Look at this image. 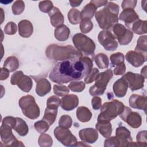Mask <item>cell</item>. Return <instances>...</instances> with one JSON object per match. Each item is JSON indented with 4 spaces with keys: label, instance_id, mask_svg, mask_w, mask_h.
I'll return each mask as SVG.
<instances>
[{
    "label": "cell",
    "instance_id": "49",
    "mask_svg": "<svg viewBox=\"0 0 147 147\" xmlns=\"http://www.w3.org/2000/svg\"><path fill=\"white\" fill-rule=\"evenodd\" d=\"M105 147L111 146H121L120 142L116 136L110 137L105 140L104 142Z\"/></svg>",
    "mask_w": 147,
    "mask_h": 147
},
{
    "label": "cell",
    "instance_id": "5",
    "mask_svg": "<svg viewBox=\"0 0 147 147\" xmlns=\"http://www.w3.org/2000/svg\"><path fill=\"white\" fill-rule=\"evenodd\" d=\"M72 42L78 51L83 55L90 57L92 59L95 49V44L94 41L83 33H76L72 37Z\"/></svg>",
    "mask_w": 147,
    "mask_h": 147
},
{
    "label": "cell",
    "instance_id": "40",
    "mask_svg": "<svg viewBox=\"0 0 147 147\" xmlns=\"http://www.w3.org/2000/svg\"><path fill=\"white\" fill-rule=\"evenodd\" d=\"M49 126L50 125L48 123V122L43 119L36 122L34 124V127L36 130L40 134L44 133L48 131Z\"/></svg>",
    "mask_w": 147,
    "mask_h": 147
},
{
    "label": "cell",
    "instance_id": "51",
    "mask_svg": "<svg viewBox=\"0 0 147 147\" xmlns=\"http://www.w3.org/2000/svg\"><path fill=\"white\" fill-rule=\"evenodd\" d=\"M24 75V73L21 71H18L15 72L11 76L10 83L12 85H17L18 80Z\"/></svg>",
    "mask_w": 147,
    "mask_h": 147
},
{
    "label": "cell",
    "instance_id": "41",
    "mask_svg": "<svg viewBox=\"0 0 147 147\" xmlns=\"http://www.w3.org/2000/svg\"><path fill=\"white\" fill-rule=\"evenodd\" d=\"M25 9V3L23 1L18 0L16 1L12 6V12L14 15H20L21 14L24 10Z\"/></svg>",
    "mask_w": 147,
    "mask_h": 147
},
{
    "label": "cell",
    "instance_id": "14",
    "mask_svg": "<svg viewBox=\"0 0 147 147\" xmlns=\"http://www.w3.org/2000/svg\"><path fill=\"white\" fill-rule=\"evenodd\" d=\"M147 55L135 51H130L126 54V60L133 67H139L146 61Z\"/></svg>",
    "mask_w": 147,
    "mask_h": 147
},
{
    "label": "cell",
    "instance_id": "25",
    "mask_svg": "<svg viewBox=\"0 0 147 147\" xmlns=\"http://www.w3.org/2000/svg\"><path fill=\"white\" fill-rule=\"evenodd\" d=\"M16 121L13 129L21 136H25L29 131V127L26 122L20 117H16Z\"/></svg>",
    "mask_w": 147,
    "mask_h": 147
},
{
    "label": "cell",
    "instance_id": "4",
    "mask_svg": "<svg viewBox=\"0 0 147 147\" xmlns=\"http://www.w3.org/2000/svg\"><path fill=\"white\" fill-rule=\"evenodd\" d=\"M125 105L121 102L114 99L105 102L100 107V113L98 117V122H109L120 115Z\"/></svg>",
    "mask_w": 147,
    "mask_h": 147
},
{
    "label": "cell",
    "instance_id": "54",
    "mask_svg": "<svg viewBox=\"0 0 147 147\" xmlns=\"http://www.w3.org/2000/svg\"><path fill=\"white\" fill-rule=\"evenodd\" d=\"M16 117H13L11 116H7V117H5V118H3V119H2V123L7 124V125L11 126L13 128L14 125L16 123Z\"/></svg>",
    "mask_w": 147,
    "mask_h": 147
},
{
    "label": "cell",
    "instance_id": "46",
    "mask_svg": "<svg viewBox=\"0 0 147 147\" xmlns=\"http://www.w3.org/2000/svg\"><path fill=\"white\" fill-rule=\"evenodd\" d=\"M60 105V98L55 95H52L51 97L48 98L47 102V107L58 109L59 106Z\"/></svg>",
    "mask_w": 147,
    "mask_h": 147
},
{
    "label": "cell",
    "instance_id": "36",
    "mask_svg": "<svg viewBox=\"0 0 147 147\" xmlns=\"http://www.w3.org/2000/svg\"><path fill=\"white\" fill-rule=\"evenodd\" d=\"M38 143L41 147H49L52 145L53 140L49 134L42 133L38 137Z\"/></svg>",
    "mask_w": 147,
    "mask_h": 147
},
{
    "label": "cell",
    "instance_id": "3",
    "mask_svg": "<svg viewBox=\"0 0 147 147\" xmlns=\"http://www.w3.org/2000/svg\"><path fill=\"white\" fill-rule=\"evenodd\" d=\"M45 54L49 59L60 61L83 56L80 52L71 45L61 46L51 44L47 47Z\"/></svg>",
    "mask_w": 147,
    "mask_h": 147
},
{
    "label": "cell",
    "instance_id": "13",
    "mask_svg": "<svg viewBox=\"0 0 147 147\" xmlns=\"http://www.w3.org/2000/svg\"><path fill=\"white\" fill-rule=\"evenodd\" d=\"M122 78L127 82L129 87L132 91L140 90L144 87V83L145 78L141 74L127 72Z\"/></svg>",
    "mask_w": 147,
    "mask_h": 147
},
{
    "label": "cell",
    "instance_id": "55",
    "mask_svg": "<svg viewBox=\"0 0 147 147\" xmlns=\"http://www.w3.org/2000/svg\"><path fill=\"white\" fill-rule=\"evenodd\" d=\"M9 71L5 68L3 67L1 68V76H0V80H3L6 79L9 76Z\"/></svg>",
    "mask_w": 147,
    "mask_h": 147
},
{
    "label": "cell",
    "instance_id": "16",
    "mask_svg": "<svg viewBox=\"0 0 147 147\" xmlns=\"http://www.w3.org/2000/svg\"><path fill=\"white\" fill-rule=\"evenodd\" d=\"M79 105V98L75 94H69L60 99V106L65 111H71L75 109Z\"/></svg>",
    "mask_w": 147,
    "mask_h": 147
},
{
    "label": "cell",
    "instance_id": "38",
    "mask_svg": "<svg viewBox=\"0 0 147 147\" xmlns=\"http://www.w3.org/2000/svg\"><path fill=\"white\" fill-rule=\"evenodd\" d=\"M93 28V23L90 19H82L80 22V29L83 33H89Z\"/></svg>",
    "mask_w": 147,
    "mask_h": 147
},
{
    "label": "cell",
    "instance_id": "17",
    "mask_svg": "<svg viewBox=\"0 0 147 147\" xmlns=\"http://www.w3.org/2000/svg\"><path fill=\"white\" fill-rule=\"evenodd\" d=\"M79 136L81 140L89 144L94 143L98 138L97 130L94 128L81 129L79 132Z\"/></svg>",
    "mask_w": 147,
    "mask_h": 147
},
{
    "label": "cell",
    "instance_id": "30",
    "mask_svg": "<svg viewBox=\"0 0 147 147\" xmlns=\"http://www.w3.org/2000/svg\"><path fill=\"white\" fill-rule=\"evenodd\" d=\"M97 7L93 4L92 2H90L88 4H87L82 9L80 12L81 19H90L91 20L94 16L96 13Z\"/></svg>",
    "mask_w": 147,
    "mask_h": 147
},
{
    "label": "cell",
    "instance_id": "18",
    "mask_svg": "<svg viewBox=\"0 0 147 147\" xmlns=\"http://www.w3.org/2000/svg\"><path fill=\"white\" fill-rule=\"evenodd\" d=\"M118 19L124 21L125 25L129 29L131 24L139 19V16L137 13L132 9H124L121 13Z\"/></svg>",
    "mask_w": 147,
    "mask_h": 147
},
{
    "label": "cell",
    "instance_id": "52",
    "mask_svg": "<svg viewBox=\"0 0 147 147\" xmlns=\"http://www.w3.org/2000/svg\"><path fill=\"white\" fill-rule=\"evenodd\" d=\"M91 104L94 110H98L102 106V99L100 97L94 96L91 99Z\"/></svg>",
    "mask_w": 147,
    "mask_h": 147
},
{
    "label": "cell",
    "instance_id": "48",
    "mask_svg": "<svg viewBox=\"0 0 147 147\" xmlns=\"http://www.w3.org/2000/svg\"><path fill=\"white\" fill-rule=\"evenodd\" d=\"M17 31V26L16 24L12 21L9 22L4 28V32L8 35H13L16 33Z\"/></svg>",
    "mask_w": 147,
    "mask_h": 147
},
{
    "label": "cell",
    "instance_id": "7",
    "mask_svg": "<svg viewBox=\"0 0 147 147\" xmlns=\"http://www.w3.org/2000/svg\"><path fill=\"white\" fill-rule=\"evenodd\" d=\"M113 76V74L111 69H107L105 71L99 73L95 80V84L89 89L90 95L93 96L103 95Z\"/></svg>",
    "mask_w": 147,
    "mask_h": 147
},
{
    "label": "cell",
    "instance_id": "1",
    "mask_svg": "<svg viewBox=\"0 0 147 147\" xmlns=\"http://www.w3.org/2000/svg\"><path fill=\"white\" fill-rule=\"evenodd\" d=\"M92 67V59L82 56L57 63L52 69L49 78L52 82L59 84L78 81L84 78Z\"/></svg>",
    "mask_w": 147,
    "mask_h": 147
},
{
    "label": "cell",
    "instance_id": "57",
    "mask_svg": "<svg viewBox=\"0 0 147 147\" xmlns=\"http://www.w3.org/2000/svg\"><path fill=\"white\" fill-rule=\"evenodd\" d=\"M82 2V1H69L70 5L72 7L79 6Z\"/></svg>",
    "mask_w": 147,
    "mask_h": 147
},
{
    "label": "cell",
    "instance_id": "19",
    "mask_svg": "<svg viewBox=\"0 0 147 147\" xmlns=\"http://www.w3.org/2000/svg\"><path fill=\"white\" fill-rule=\"evenodd\" d=\"M146 96L138 94H132L129 98V105L134 109L146 110Z\"/></svg>",
    "mask_w": 147,
    "mask_h": 147
},
{
    "label": "cell",
    "instance_id": "22",
    "mask_svg": "<svg viewBox=\"0 0 147 147\" xmlns=\"http://www.w3.org/2000/svg\"><path fill=\"white\" fill-rule=\"evenodd\" d=\"M18 26L19 34L24 38L29 37L33 32V25L29 20H21L18 23Z\"/></svg>",
    "mask_w": 147,
    "mask_h": 147
},
{
    "label": "cell",
    "instance_id": "37",
    "mask_svg": "<svg viewBox=\"0 0 147 147\" xmlns=\"http://www.w3.org/2000/svg\"><path fill=\"white\" fill-rule=\"evenodd\" d=\"M110 59L112 67H115L122 63H124L125 57L122 53L117 52L115 53H113L110 56Z\"/></svg>",
    "mask_w": 147,
    "mask_h": 147
},
{
    "label": "cell",
    "instance_id": "43",
    "mask_svg": "<svg viewBox=\"0 0 147 147\" xmlns=\"http://www.w3.org/2000/svg\"><path fill=\"white\" fill-rule=\"evenodd\" d=\"M38 7L42 12L49 13L53 8V5L51 1H42L39 2Z\"/></svg>",
    "mask_w": 147,
    "mask_h": 147
},
{
    "label": "cell",
    "instance_id": "15",
    "mask_svg": "<svg viewBox=\"0 0 147 147\" xmlns=\"http://www.w3.org/2000/svg\"><path fill=\"white\" fill-rule=\"evenodd\" d=\"M115 136L119 141L121 146H129L132 142L130 131L124 126H120L116 129Z\"/></svg>",
    "mask_w": 147,
    "mask_h": 147
},
{
    "label": "cell",
    "instance_id": "26",
    "mask_svg": "<svg viewBox=\"0 0 147 147\" xmlns=\"http://www.w3.org/2000/svg\"><path fill=\"white\" fill-rule=\"evenodd\" d=\"M146 24L147 21L146 20L142 21L138 19L131 24L130 29L132 30V32H134L137 34H146L147 32Z\"/></svg>",
    "mask_w": 147,
    "mask_h": 147
},
{
    "label": "cell",
    "instance_id": "58",
    "mask_svg": "<svg viewBox=\"0 0 147 147\" xmlns=\"http://www.w3.org/2000/svg\"><path fill=\"white\" fill-rule=\"evenodd\" d=\"M146 65L144 66V67L143 68H142L141 71V75H142L145 78H146Z\"/></svg>",
    "mask_w": 147,
    "mask_h": 147
},
{
    "label": "cell",
    "instance_id": "21",
    "mask_svg": "<svg viewBox=\"0 0 147 147\" xmlns=\"http://www.w3.org/2000/svg\"><path fill=\"white\" fill-rule=\"evenodd\" d=\"M36 92L40 96H44L51 90V84L46 78H41L36 80Z\"/></svg>",
    "mask_w": 147,
    "mask_h": 147
},
{
    "label": "cell",
    "instance_id": "28",
    "mask_svg": "<svg viewBox=\"0 0 147 147\" xmlns=\"http://www.w3.org/2000/svg\"><path fill=\"white\" fill-rule=\"evenodd\" d=\"M92 113L86 107L80 106L76 110V117L82 122H88L91 117Z\"/></svg>",
    "mask_w": 147,
    "mask_h": 147
},
{
    "label": "cell",
    "instance_id": "29",
    "mask_svg": "<svg viewBox=\"0 0 147 147\" xmlns=\"http://www.w3.org/2000/svg\"><path fill=\"white\" fill-rule=\"evenodd\" d=\"M17 85L22 91L28 92L31 90L32 88V80L29 76L24 74L18 80Z\"/></svg>",
    "mask_w": 147,
    "mask_h": 147
},
{
    "label": "cell",
    "instance_id": "42",
    "mask_svg": "<svg viewBox=\"0 0 147 147\" xmlns=\"http://www.w3.org/2000/svg\"><path fill=\"white\" fill-rule=\"evenodd\" d=\"M69 92V88L65 86L55 84L53 86V92L55 95L59 96H64Z\"/></svg>",
    "mask_w": 147,
    "mask_h": 147
},
{
    "label": "cell",
    "instance_id": "47",
    "mask_svg": "<svg viewBox=\"0 0 147 147\" xmlns=\"http://www.w3.org/2000/svg\"><path fill=\"white\" fill-rule=\"evenodd\" d=\"M99 74V71L96 68H94L84 78V82L86 84H90L96 80L98 75Z\"/></svg>",
    "mask_w": 147,
    "mask_h": 147
},
{
    "label": "cell",
    "instance_id": "2",
    "mask_svg": "<svg viewBox=\"0 0 147 147\" xmlns=\"http://www.w3.org/2000/svg\"><path fill=\"white\" fill-rule=\"evenodd\" d=\"M119 7L113 2H108L105 6L95 14V19L100 28L107 30L118 22Z\"/></svg>",
    "mask_w": 147,
    "mask_h": 147
},
{
    "label": "cell",
    "instance_id": "24",
    "mask_svg": "<svg viewBox=\"0 0 147 147\" xmlns=\"http://www.w3.org/2000/svg\"><path fill=\"white\" fill-rule=\"evenodd\" d=\"M70 34L69 29L65 25H61L55 29L54 35L55 38L60 41H64L67 40Z\"/></svg>",
    "mask_w": 147,
    "mask_h": 147
},
{
    "label": "cell",
    "instance_id": "45",
    "mask_svg": "<svg viewBox=\"0 0 147 147\" xmlns=\"http://www.w3.org/2000/svg\"><path fill=\"white\" fill-rule=\"evenodd\" d=\"M146 130L139 131L137 135L136 140L137 144L138 146H147V140H146Z\"/></svg>",
    "mask_w": 147,
    "mask_h": 147
},
{
    "label": "cell",
    "instance_id": "23",
    "mask_svg": "<svg viewBox=\"0 0 147 147\" xmlns=\"http://www.w3.org/2000/svg\"><path fill=\"white\" fill-rule=\"evenodd\" d=\"M50 17V21L52 25L54 27H58L63 24L64 18L63 14L57 7H53L52 10L48 13Z\"/></svg>",
    "mask_w": 147,
    "mask_h": 147
},
{
    "label": "cell",
    "instance_id": "39",
    "mask_svg": "<svg viewBox=\"0 0 147 147\" xmlns=\"http://www.w3.org/2000/svg\"><path fill=\"white\" fill-rule=\"evenodd\" d=\"M85 83L82 81H72L68 86L69 89L74 92H80L85 88Z\"/></svg>",
    "mask_w": 147,
    "mask_h": 147
},
{
    "label": "cell",
    "instance_id": "33",
    "mask_svg": "<svg viewBox=\"0 0 147 147\" xmlns=\"http://www.w3.org/2000/svg\"><path fill=\"white\" fill-rule=\"evenodd\" d=\"M95 62L99 68H107L109 65V60L107 56L103 53L97 54L94 57Z\"/></svg>",
    "mask_w": 147,
    "mask_h": 147
},
{
    "label": "cell",
    "instance_id": "56",
    "mask_svg": "<svg viewBox=\"0 0 147 147\" xmlns=\"http://www.w3.org/2000/svg\"><path fill=\"white\" fill-rule=\"evenodd\" d=\"M91 2H92L93 4L95 5V6L98 8L100 6H104V5H106L108 1H90Z\"/></svg>",
    "mask_w": 147,
    "mask_h": 147
},
{
    "label": "cell",
    "instance_id": "10",
    "mask_svg": "<svg viewBox=\"0 0 147 147\" xmlns=\"http://www.w3.org/2000/svg\"><path fill=\"white\" fill-rule=\"evenodd\" d=\"M12 127L7 124L2 123L0 127L1 139L5 146H24L23 143L18 140L12 133Z\"/></svg>",
    "mask_w": 147,
    "mask_h": 147
},
{
    "label": "cell",
    "instance_id": "32",
    "mask_svg": "<svg viewBox=\"0 0 147 147\" xmlns=\"http://www.w3.org/2000/svg\"><path fill=\"white\" fill-rule=\"evenodd\" d=\"M3 67L7 68L9 72H14L19 67V61L16 56H9L4 61Z\"/></svg>",
    "mask_w": 147,
    "mask_h": 147
},
{
    "label": "cell",
    "instance_id": "12",
    "mask_svg": "<svg viewBox=\"0 0 147 147\" xmlns=\"http://www.w3.org/2000/svg\"><path fill=\"white\" fill-rule=\"evenodd\" d=\"M119 115L124 122L133 128H138L141 125L142 118L140 114L132 111L128 107L125 106L123 110Z\"/></svg>",
    "mask_w": 147,
    "mask_h": 147
},
{
    "label": "cell",
    "instance_id": "50",
    "mask_svg": "<svg viewBox=\"0 0 147 147\" xmlns=\"http://www.w3.org/2000/svg\"><path fill=\"white\" fill-rule=\"evenodd\" d=\"M137 1L136 0H125L122 2V8L123 10L127 9H134L136 6Z\"/></svg>",
    "mask_w": 147,
    "mask_h": 147
},
{
    "label": "cell",
    "instance_id": "53",
    "mask_svg": "<svg viewBox=\"0 0 147 147\" xmlns=\"http://www.w3.org/2000/svg\"><path fill=\"white\" fill-rule=\"evenodd\" d=\"M126 71V65L124 63H122L117 66L114 69V74L115 75H121L125 74Z\"/></svg>",
    "mask_w": 147,
    "mask_h": 147
},
{
    "label": "cell",
    "instance_id": "6",
    "mask_svg": "<svg viewBox=\"0 0 147 147\" xmlns=\"http://www.w3.org/2000/svg\"><path fill=\"white\" fill-rule=\"evenodd\" d=\"M18 104L23 114L27 118L35 119L40 116V108L33 96L27 95L22 96L19 100Z\"/></svg>",
    "mask_w": 147,
    "mask_h": 147
},
{
    "label": "cell",
    "instance_id": "27",
    "mask_svg": "<svg viewBox=\"0 0 147 147\" xmlns=\"http://www.w3.org/2000/svg\"><path fill=\"white\" fill-rule=\"evenodd\" d=\"M96 129L105 138H109L112 133V125L109 122H98L95 125Z\"/></svg>",
    "mask_w": 147,
    "mask_h": 147
},
{
    "label": "cell",
    "instance_id": "34",
    "mask_svg": "<svg viewBox=\"0 0 147 147\" xmlns=\"http://www.w3.org/2000/svg\"><path fill=\"white\" fill-rule=\"evenodd\" d=\"M147 36H140L137 42V45L135 48V51L141 53L145 55H147Z\"/></svg>",
    "mask_w": 147,
    "mask_h": 147
},
{
    "label": "cell",
    "instance_id": "31",
    "mask_svg": "<svg viewBox=\"0 0 147 147\" xmlns=\"http://www.w3.org/2000/svg\"><path fill=\"white\" fill-rule=\"evenodd\" d=\"M57 114V109L54 108L48 107L45 109L44 117L42 119L45 121L51 126L56 120Z\"/></svg>",
    "mask_w": 147,
    "mask_h": 147
},
{
    "label": "cell",
    "instance_id": "9",
    "mask_svg": "<svg viewBox=\"0 0 147 147\" xmlns=\"http://www.w3.org/2000/svg\"><path fill=\"white\" fill-rule=\"evenodd\" d=\"M53 133L56 138L64 146H76L77 139L68 128L59 126L54 129Z\"/></svg>",
    "mask_w": 147,
    "mask_h": 147
},
{
    "label": "cell",
    "instance_id": "35",
    "mask_svg": "<svg viewBox=\"0 0 147 147\" xmlns=\"http://www.w3.org/2000/svg\"><path fill=\"white\" fill-rule=\"evenodd\" d=\"M68 18L69 22L72 25H76L80 21V12L76 9L72 8L68 13Z\"/></svg>",
    "mask_w": 147,
    "mask_h": 147
},
{
    "label": "cell",
    "instance_id": "20",
    "mask_svg": "<svg viewBox=\"0 0 147 147\" xmlns=\"http://www.w3.org/2000/svg\"><path fill=\"white\" fill-rule=\"evenodd\" d=\"M128 87L129 86L127 82L123 78H121L114 82L113 89L116 96L122 98L126 95Z\"/></svg>",
    "mask_w": 147,
    "mask_h": 147
},
{
    "label": "cell",
    "instance_id": "8",
    "mask_svg": "<svg viewBox=\"0 0 147 147\" xmlns=\"http://www.w3.org/2000/svg\"><path fill=\"white\" fill-rule=\"evenodd\" d=\"M108 30L111 32L115 38L117 39L119 44L122 45L129 44L133 37V33L121 24L117 23Z\"/></svg>",
    "mask_w": 147,
    "mask_h": 147
},
{
    "label": "cell",
    "instance_id": "44",
    "mask_svg": "<svg viewBox=\"0 0 147 147\" xmlns=\"http://www.w3.org/2000/svg\"><path fill=\"white\" fill-rule=\"evenodd\" d=\"M72 124V119L68 115H63L59 119V125L60 126L66 128H70Z\"/></svg>",
    "mask_w": 147,
    "mask_h": 147
},
{
    "label": "cell",
    "instance_id": "11",
    "mask_svg": "<svg viewBox=\"0 0 147 147\" xmlns=\"http://www.w3.org/2000/svg\"><path fill=\"white\" fill-rule=\"evenodd\" d=\"M99 42L108 51H115L118 46V42L109 30H103L99 32L98 36Z\"/></svg>",
    "mask_w": 147,
    "mask_h": 147
}]
</instances>
